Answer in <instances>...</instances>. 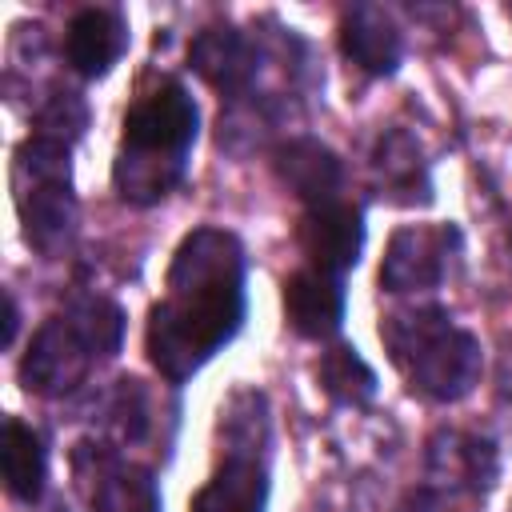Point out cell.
<instances>
[{
	"label": "cell",
	"instance_id": "obj_1",
	"mask_svg": "<svg viewBox=\"0 0 512 512\" xmlns=\"http://www.w3.org/2000/svg\"><path fill=\"white\" fill-rule=\"evenodd\" d=\"M244 320V248L224 228H196L180 240L164 296L148 312V360L172 384L192 380Z\"/></svg>",
	"mask_w": 512,
	"mask_h": 512
},
{
	"label": "cell",
	"instance_id": "obj_2",
	"mask_svg": "<svg viewBox=\"0 0 512 512\" xmlns=\"http://www.w3.org/2000/svg\"><path fill=\"white\" fill-rule=\"evenodd\" d=\"M196 124H200L196 100L176 80L136 100L132 112L124 116V136L112 164V184L120 200L140 208L164 200L184 176Z\"/></svg>",
	"mask_w": 512,
	"mask_h": 512
},
{
	"label": "cell",
	"instance_id": "obj_3",
	"mask_svg": "<svg viewBox=\"0 0 512 512\" xmlns=\"http://www.w3.org/2000/svg\"><path fill=\"white\" fill-rule=\"evenodd\" d=\"M380 340L392 356V364L404 372V380L440 404L464 400L480 384V344L472 332L452 324L444 308H412L392 312L380 324Z\"/></svg>",
	"mask_w": 512,
	"mask_h": 512
},
{
	"label": "cell",
	"instance_id": "obj_4",
	"mask_svg": "<svg viewBox=\"0 0 512 512\" xmlns=\"http://www.w3.org/2000/svg\"><path fill=\"white\" fill-rule=\"evenodd\" d=\"M72 144L28 136L12 160V200L24 228V240L52 256L72 240L76 228V196H72Z\"/></svg>",
	"mask_w": 512,
	"mask_h": 512
},
{
	"label": "cell",
	"instance_id": "obj_5",
	"mask_svg": "<svg viewBox=\"0 0 512 512\" xmlns=\"http://www.w3.org/2000/svg\"><path fill=\"white\" fill-rule=\"evenodd\" d=\"M76 480L92 512H160V488L148 468L120 456L112 444H76Z\"/></svg>",
	"mask_w": 512,
	"mask_h": 512
},
{
	"label": "cell",
	"instance_id": "obj_6",
	"mask_svg": "<svg viewBox=\"0 0 512 512\" xmlns=\"http://www.w3.org/2000/svg\"><path fill=\"white\" fill-rule=\"evenodd\" d=\"M456 252H460V232L452 224H404L392 232L384 248L380 288L396 296L428 292L448 276Z\"/></svg>",
	"mask_w": 512,
	"mask_h": 512
},
{
	"label": "cell",
	"instance_id": "obj_7",
	"mask_svg": "<svg viewBox=\"0 0 512 512\" xmlns=\"http://www.w3.org/2000/svg\"><path fill=\"white\" fill-rule=\"evenodd\" d=\"M92 360H96V348L88 344V336L68 316H52L36 328L20 360V380L36 396H68L84 384Z\"/></svg>",
	"mask_w": 512,
	"mask_h": 512
},
{
	"label": "cell",
	"instance_id": "obj_8",
	"mask_svg": "<svg viewBox=\"0 0 512 512\" xmlns=\"http://www.w3.org/2000/svg\"><path fill=\"white\" fill-rule=\"evenodd\" d=\"M500 460L492 440L468 436L456 428H444L428 440V480L440 496H484L496 484Z\"/></svg>",
	"mask_w": 512,
	"mask_h": 512
},
{
	"label": "cell",
	"instance_id": "obj_9",
	"mask_svg": "<svg viewBox=\"0 0 512 512\" xmlns=\"http://www.w3.org/2000/svg\"><path fill=\"white\" fill-rule=\"evenodd\" d=\"M300 248L312 260V268L332 272V276L348 272L360 260V248H364V216H360V208H352L344 200L308 208L300 216Z\"/></svg>",
	"mask_w": 512,
	"mask_h": 512
},
{
	"label": "cell",
	"instance_id": "obj_10",
	"mask_svg": "<svg viewBox=\"0 0 512 512\" xmlns=\"http://www.w3.org/2000/svg\"><path fill=\"white\" fill-rule=\"evenodd\" d=\"M264 508H268L264 448H224L220 468L192 496L188 512H264Z\"/></svg>",
	"mask_w": 512,
	"mask_h": 512
},
{
	"label": "cell",
	"instance_id": "obj_11",
	"mask_svg": "<svg viewBox=\"0 0 512 512\" xmlns=\"http://www.w3.org/2000/svg\"><path fill=\"white\" fill-rule=\"evenodd\" d=\"M272 168L280 176V184L300 196L308 208H320V204H336L340 200V188H344V164L340 156L312 140V136H296V140H284L272 156Z\"/></svg>",
	"mask_w": 512,
	"mask_h": 512
},
{
	"label": "cell",
	"instance_id": "obj_12",
	"mask_svg": "<svg viewBox=\"0 0 512 512\" xmlns=\"http://www.w3.org/2000/svg\"><path fill=\"white\" fill-rule=\"evenodd\" d=\"M188 60L192 68L224 96H240L248 92V84L256 80V68H260V48L240 32V28H228V24H212L204 32H196L192 48H188Z\"/></svg>",
	"mask_w": 512,
	"mask_h": 512
},
{
	"label": "cell",
	"instance_id": "obj_13",
	"mask_svg": "<svg viewBox=\"0 0 512 512\" xmlns=\"http://www.w3.org/2000/svg\"><path fill=\"white\" fill-rule=\"evenodd\" d=\"M284 316L288 324L308 340L336 336L344 320V288L340 276L320 268H300L284 280Z\"/></svg>",
	"mask_w": 512,
	"mask_h": 512
},
{
	"label": "cell",
	"instance_id": "obj_14",
	"mask_svg": "<svg viewBox=\"0 0 512 512\" xmlns=\"http://www.w3.org/2000/svg\"><path fill=\"white\" fill-rule=\"evenodd\" d=\"M124 48H128V24L116 8H80L64 36L68 64L88 80L108 76L112 64L124 56Z\"/></svg>",
	"mask_w": 512,
	"mask_h": 512
},
{
	"label": "cell",
	"instance_id": "obj_15",
	"mask_svg": "<svg viewBox=\"0 0 512 512\" xmlns=\"http://www.w3.org/2000/svg\"><path fill=\"white\" fill-rule=\"evenodd\" d=\"M340 48L368 76H392L400 56H404L400 28L376 4H352L344 12V20H340Z\"/></svg>",
	"mask_w": 512,
	"mask_h": 512
},
{
	"label": "cell",
	"instance_id": "obj_16",
	"mask_svg": "<svg viewBox=\"0 0 512 512\" xmlns=\"http://www.w3.org/2000/svg\"><path fill=\"white\" fill-rule=\"evenodd\" d=\"M372 176H376V188L380 196L396 200V204H428L432 200V184H428V164L420 156V144L392 128L376 140V152H372Z\"/></svg>",
	"mask_w": 512,
	"mask_h": 512
},
{
	"label": "cell",
	"instance_id": "obj_17",
	"mask_svg": "<svg viewBox=\"0 0 512 512\" xmlns=\"http://www.w3.org/2000/svg\"><path fill=\"white\" fill-rule=\"evenodd\" d=\"M0 468H4V488L24 500L36 504L44 492V476H48V456H44V440L16 416L4 420V436H0Z\"/></svg>",
	"mask_w": 512,
	"mask_h": 512
},
{
	"label": "cell",
	"instance_id": "obj_18",
	"mask_svg": "<svg viewBox=\"0 0 512 512\" xmlns=\"http://www.w3.org/2000/svg\"><path fill=\"white\" fill-rule=\"evenodd\" d=\"M320 388L340 404H368L376 396V372L352 344H332L316 364Z\"/></svg>",
	"mask_w": 512,
	"mask_h": 512
},
{
	"label": "cell",
	"instance_id": "obj_19",
	"mask_svg": "<svg viewBox=\"0 0 512 512\" xmlns=\"http://www.w3.org/2000/svg\"><path fill=\"white\" fill-rule=\"evenodd\" d=\"M64 316L88 336V344L96 348V356H116L120 340H124V312L104 300V296H72Z\"/></svg>",
	"mask_w": 512,
	"mask_h": 512
},
{
	"label": "cell",
	"instance_id": "obj_20",
	"mask_svg": "<svg viewBox=\"0 0 512 512\" xmlns=\"http://www.w3.org/2000/svg\"><path fill=\"white\" fill-rule=\"evenodd\" d=\"M108 424L120 444H136L148 436L152 420H148V392L140 380H132V376L116 380V392L108 396Z\"/></svg>",
	"mask_w": 512,
	"mask_h": 512
},
{
	"label": "cell",
	"instance_id": "obj_21",
	"mask_svg": "<svg viewBox=\"0 0 512 512\" xmlns=\"http://www.w3.org/2000/svg\"><path fill=\"white\" fill-rule=\"evenodd\" d=\"M88 124V108L76 92H56L40 116H36V136H48V140H60V144H72Z\"/></svg>",
	"mask_w": 512,
	"mask_h": 512
},
{
	"label": "cell",
	"instance_id": "obj_22",
	"mask_svg": "<svg viewBox=\"0 0 512 512\" xmlns=\"http://www.w3.org/2000/svg\"><path fill=\"white\" fill-rule=\"evenodd\" d=\"M396 512H452V508H448V496H440L436 488H416L396 504Z\"/></svg>",
	"mask_w": 512,
	"mask_h": 512
},
{
	"label": "cell",
	"instance_id": "obj_23",
	"mask_svg": "<svg viewBox=\"0 0 512 512\" xmlns=\"http://www.w3.org/2000/svg\"><path fill=\"white\" fill-rule=\"evenodd\" d=\"M16 324H20L16 300H12V292H4V336H0V344H4V348H8L12 340H16Z\"/></svg>",
	"mask_w": 512,
	"mask_h": 512
},
{
	"label": "cell",
	"instance_id": "obj_24",
	"mask_svg": "<svg viewBox=\"0 0 512 512\" xmlns=\"http://www.w3.org/2000/svg\"><path fill=\"white\" fill-rule=\"evenodd\" d=\"M500 392L504 396H512V352L504 356V364H500Z\"/></svg>",
	"mask_w": 512,
	"mask_h": 512
},
{
	"label": "cell",
	"instance_id": "obj_25",
	"mask_svg": "<svg viewBox=\"0 0 512 512\" xmlns=\"http://www.w3.org/2000/svg\"><path fill=\"white\" fill-rule=\"evenodd\" d=\"M508 512H512V508H508Z\"/></svg>",
	"mask_w": 512,
	"mask_h": 512
}]
</instances>
